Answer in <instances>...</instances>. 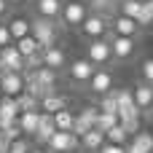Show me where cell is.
Instances as JSON below:
<instances>
[{"instance_id": "83f0119b", "label": "cell", "mask_w": 153, "mask_h": 153, "mask_svg": "<svg viewBox=\"0 0 153 153\" xmlns=\"http://www.w3.org/2000/svg\"><path fill=\"white\" fill-rule=\"evenodd\" d=\"M121 13L137 22L140 13H143V0H124V3H121Z\"/></svg>"}, {"instance_id": "d4e9b609", "label": "cell", "mask_w": 153, "mask_h": 153, "mask_svg": "<svg viewBox=\"0 0 153 153\" xmlns=\"http://www.w3.org/2000/svg\"><path fill=\"white\" fill-rule=\"evenodd\" d=\"M73 113L65 108V110H59V113H54L51 116V121H54V126H56V132H73Z\"/></svg>"}, {"instance_id": "d590c367", "label": "cell", "mask_w": 153, "mask_h": 153, "mask_svg": "<svg viewBox=\"0 0 153 153\" xmlns=\"http://www.w3.org/2000/svg\"><path fill=\"white\" fill-rule=\"evenodd\" d=\"M13 43V38H11V32H8V27L5 24H0V48H5V46H11Z\"/></svg>"}, {"instance_id": "8992f818", "label": "cell", "mask_w": 153, "mask_h": 153, "mask_svg": "<svg viewBox=\"0 0 153 153\" xmlns=\"http://www.w3.org/2000/svg\"><path fill=\"white\" fill-rule=\"evenodd\" d=\"M24 91V75L22 73H3L0 75V94L3 97H19Z\"/></svg>"}, {"instance_id": "d6a6232c", "label": "cell", "mask_w": 153, "mask_h": 153, "mask_svg": "<svg viewBox=\"0 0 153 153\" xmlns=\"http://www.w3.org/2000/svg\"><path fill=\"white\" fill-rule=\"evenodd\" d=\"M121 126H124V132L129 134V137H134L137 132H140V118H129V121H118Z\"/></svg>"}, {"instance_id": "ab89813d", "label": "cell", "mask_w": 153, "mask_h": 153, "mask_svg": "<svg viewBox=\"0 0 153 153\" xmlns=\"http://www.w3.org/2000/svg\"><path fill=\"white\" fill-rule=\"evenodd\" d=\"M30 153H48V151H43V148H30Z\"/></svg>"}, {"instance_id": "7402d4cb", "label": "cell", "mask_w": 153, "mask_h": 153, "mask_svg": "<svg viewBox=\"0 0 153 153\" xmlns=\"http://www.w3.org/2000/svg\"><path fill=\"white\" fill-rule=\"evenodd\" d=\"M32 78H35V83L38 86H43V89H51V86H56V73L54 70H48V67H38V70H32Z\"/></svg>"}, {"instance_id": "5b68a950", "label": "cell", "mask_w": 153, "mask_h": 153, "mask_svg": "<svg viewBox=\"0 0 153 153\" xmlns=\"http://www.w3.org/2000/svg\"><path fill=\"white\" fill-rule=\"evenodd\" d=\"M81 30L86 38L97 40V38H105L108 35V19L100 16V13H86V19L81 22Z\"/></svg>"}, {"instance_id": "60d3db41", "label": "cell", "mask_w": 153, "mask_h": 153, "mask_svg": "<svg viewBox=\"0 0 153 153\" xmlns=\"http://www.w3.org/2000/svg\"><path fill=\"white\" fill-rule=\"evenodd\" d=\"M5 3H13V5H16V3H24V0H5Z\"/></svg>"}, {"instance_id": "277c9868", "label": "cell", "mask_w": 153, "mask_h": 153, "mask_svg": "<svg viewBox=\"0 0 153 153\" xmlns=\"http://www.w3.org/2000/svg\"><path fill=\"white\" fill-rule=\"evenodd\" d=\"M24 70V56L16 51V46H5L0 48V75L3 73H22Z\"/></svg>"}, {"instance_id": "f1b7e54d", "label": "cell", "mask_w": 153, "mask_h": 153, "mask_svg": "<svg viewBox=\"0 0 153 153\" xmlns=\"http://www.w3.org/2000/svg\"><path fill=\"white\" fill-rule=\"evenodd\" d=\"M16 105H19V113H27V110H38V100H35L32 94H27V91H22V94L16 97Z\"/></svg>"}, {"instance_id": "8fae6325", "label": "cell", "mask_w": 153, "mask_h": 153, "mask_svg": "<svg viewBox=\"0 0 153 153\" xmlns=\"http://www.w3.org/2000/svg\"><path fill=\"white\" fill-rule=\"evenodd\" d=\"M137 32H140V24L134 19H129L124 13L113 16V35H118V38H134Z\"/></svg>"}, {"instance_id": "8d00e7d4", "label": "cell", "mask_w": 153, "mask_h": 153, "mask_svg": "<svg viewBox=\"0 0 153 153\" xmlns=\"http://www.w3.org/2000/svg\"><path fill=\"white\" fill-rule=\"evenodd\" d=\"M100 153H124V145H110V143H105V145L100 148Z\"/></svg>"}, {"instance_id": "d6986e66", "label": "cell", "mask_w": 153, "mask_h": 153, "mask_svg": "<svg viewBox=\"0 0 153 153\" xmlns=\"http://www.w3.org/2000/svg\"><path fill=\"white\" fill-rule=\"evenodd\" d=\"M35 8H38V16H43V19H59V13H62V0H38L35 3Z\"/></svg>"}, {"instance_id": "7a4b0ae2", "label": "cell", "mask_w": 153, "mask_h": 153, "mask_svg": "<svg viewBox=\"0 0 153 153\" xmlns=\"http://www.w3.org/2000/svg\"><path fill=\"white\" fill-rule=\"evenodd\" d=\"M86 13H89L86 3H81V0H67V3H62L59 19H62V24H67V27H81V22L86 19Z\"/></svg>"}, {"instance_id": "7bdbcfd3", "label": "cell", "mask_w": 153, "mask_h": 153, "mask_svg": "<svg viewBox=\"0 0 153 153\" xmlns=\"http://www.w3.org/2000/svg\"><path fill=\"white\" fill-rule=\"evenodd\" d=\"M151 116H153V105H151Z\"/></svg>"}, {"instance_id": "484cf974", "label": "cell", "mask_w": 153, "mask_h": 153, "mask_svg": "<svg viewBox=\"0 0 153 153\" xmlns=\"http://www.w3.org/2000/svg\"><path fill=\"white\" fill-rule=\"evenodd\" d=\"M105 143H110V145H126L129 143V134L124 132L121 124H116L110 132H105Z\"/></svg>"}, {"instance_id": "4fadbf2b", "label": "cell", "mask_w": 153, "mask_h": 153, "mask_svg": "<svg viewBox=\"0 0 153 153\" xmlns=\"http://www.w3.org/2000/svg\"><path fill=\"white\" fill-rule=\"evenodd\" d=\"M40 59H43V67H48V70H54V73H59V70L65 67V62H67V56H65V51H62L59 46L43 48V51H40Z\"/></svg>"}, {"instance_id": "4dcf8cb0", "label": "cell", "mask_w": 153, "mask_h": 153, "mask_svg": "<svg viewBox=\"0 0 153 153\" xmlns=\"http://www.w3.org/2000/svg\"><path fill=\"white\" fill-rule=\"evenodd\" d=\"M118 105H116V91L110 89L108 94H102V102H100V113H116Z\"/></svg>"}, {"instance_id": "4316f807", "label": "cell", "mask_w": 153, "mask_h": 153, "mask_svg": "<svg viewBox=\"0 0 153 153\" xmlns=\"http://www.w3.org/2000/svg\"><path fill=\"white\" fill-rule=\"evenodd\" d=\"M116 124H118V116H116V113H100L97 121H94V129H100V132L105 134V132H110Z\"/></svg>"}, {"instance_id": "6da1fadb", "label": "cell", "mask_w": 153, "mask_h": 153, "mask_svg": "<svg viewBox=\"0 0 153 153\" xmlns=\"http://www.w3.org/2000/svg\"><path fill=\"white\" fill-rule=\"evenodd\" d=\"M30 35L38 40L40 51L56 46V24H54V19H43V16H38L35 22H30Z\"/></svg>"}, {"instance_id": "44dd1931", "label": "cell", "mask_w": 153, "mask_h": 153, "mask_svg": "<svg viewBox=\"0 0 153 153\" xmlns=\"http://www.w3.org/2000/svg\"><path fill=\"white\" fill-rule=\"evenodd\" d=\"M5 27H8V32H11V38H13V40H19V38H27V35H30V22H27L24 16H13Z\"/></svg>"}, {"instance_id": "cb8c5ba5", "label": "cell", "mask_w": 153, "mask_h": 153, "mask_svg": "<svg viewBox=\"0 0 153 153\" xmlns=\"http://www.w3.org/2000/svg\"><path fill=\"white\" fill-rule=\"evenodd\" d=\"M13 46H16V51H19L22 56H32V54H40V46H38V40H35L32 35L13 40Z\"/></svg>"}, {"instance_id": "f35d334b", "label": "cell", "mask_w": 153, "mask_h": 153, "mask_svg": "<svg viewBox=\"0 0 153 153\" xmlns=\"http://www.w3.org/2000/svg\"><path fill=\"white\" fill-rule=\"evenodd\" d=\"M5 11H8V3H5V0H0V16H5Z\"/></svg>"}, {"instance_id": "74e56055", "label": "cell", "mask_w": 153, "mask_h": 153, "mask_svg": "<svg viewBox=\"0 0 153 153\" xmlns=\"http://www.w3.org/2000/svg\"><path fill=\"white\" fill-rule=\"evenodd\" d=\"M143 8H145V11L153 16V0H143Z\"/></svg>"}, {"instance_id": "ba28073f", "label": "cell", "mask_w": 153, "mask_h": 153, "mask_svg": "<svg viewBox=\"0 0 153 153\" xmlns=\"http://www.w3.org/2000/svg\"><path fill=\"white\" fill-rule=\"evenodd\" d=\"M19 118V105L16 97H0V129H8Z\"/></svg>"}, {"instance_id": "3957f363", "label": "cell", "mask_w": 153, "mask_h": 153, "mask_svg": "<svg viewBox=\"0 0 153 153\" xmlns=\"http://www.w3.org/2000/svg\"><path fill=\"white\" fill-rule=\"evenodd\" d=\"M46 145L51 153H73L81 148V137H75L73 132H54Z\"/></svg>"}, {"instance_id": "9a60e30c", "label": "cell", "mask_w": 153, "mask_h": 153, "mask_svg": "<svg viewBox=\"0 0 153 153\" xmlns=\"http://www.w3.org/2000/svg\"><path fill=\"white\" fill-rule=\"evenodd\" d=\"M91 75H94V65H91L89 59H75V62L70 65V78H73L75 83H89Z\"/></svg>"}, {"instance_id": "30bf717a", "label": "cell", "mask_w": 153, "mask_h": 153, "mask_svg": "<svg viewBox=\"0 0 153 153\" xmlns=\"http://www.w3.org/2000/svg\"><path fill=\"white\" fill-rule=\"evenodd\" d=\"M113 56H110V43L105 40V38H97V40H91L89 43V62L91 65H105V62H110Z\"/></svg>"}, {"instance_id": "e575fe53", "label": "cell", "mask_w": 153, "mask_h": 153, "mask_svg": "<svg viewBox=\"0 0 153 153\" xmlns=\"http://www.w3.org/2000/svg\"><path fill=\"white\" fill-rule=\"evenodd\" d=\"M143 78H145V83H153V59L143 62Z\"/></svg>"}, {"instance_id": "603a6c76", "label": "cell", "mask_w": 153, "mask_h": 153, "mask_svg": "<svg viewBox=\"0 0 153 153\" xmlns=\"http://www.w3.org/2000/svg\"><path fill=\"white\" fill-rule=\"evenodd\" d=\"M129 145H134L140 153H153V134L140 129L134 137H129Z\"/></svg>"}, {"instance_id": "52a82bcc", "label": "cell", "mask_w": 153, "mask_h": 153, "mask_svg": "<svg viewBox=\"0 0 153 153\" xmlns=\"http://www.w3.org/2000/svg\"><path fill=\"white\" fill-rule=\"evenodd\" d=\"M97 116H100V108H83V110L73 118V134L81 137V134H86L89 129H94Z\"/></svg>"}, {"instance_id": "9c48e42d", "label": "cell", "mask_w": 153, "mask_h": 153, "mask_svg": "<svg viewBox=\"0 0 153 153\" xmlns=\"http://www.w3.org/2000/svg\"><path fill=\"white\" fill-rule=\"evenodd\" d=\"M132 100H134V105H137L140 113H143V110H151V105H153V83L140 81V83L132 89Z\"/></svg>"}, {"instance_id": "b9f144b4", "label": "cell", "mask_w": 153, "mask_h": 153, "mask_svg": "<svg viewBox=\"0 0 153 153\" xmlns=\"http://www.w3.org/2000/svg\"><path fill=\"white\" fill-rule=\"evenodd\" d=\"M73 153H89V151H83V148H78V151H73Z\"/></svg>"}, {"instance_id": "7c38bea8", "label": "cell", "mask_w": 153, "mask_h": 153, "mask_svg": "<svg viewBox=\"0 0 153 153\" xmlns=\"http://www.w3.org/2000/svg\"><path fill=\"white\" fill-rule=\"evenodd\" d=\"M108 43H110V56L113 59H129L134 54V38H118V35H113V40H108Z\"/></svg>"}, {"instance_id": "ac0fdd59", "label": "cell", "mask_w": 153, "mask_h": 153, "mask_svg": "<svg viewBox=\"0 0 153 153\" xmlns=\"http://www.w3.org/2000/svg\"><path fill=\"white\" fill-rule=\"evenodd\" d=\"M56 132V126H54V121H51V116H46V113H40V124H38V129H35V143L38 145H46L48 140H51V134Z\"/></svg>"}, {"instance_id": "f546056e", "label": "cell", "mask_w": 153, "mask_h": 153, "mask_svg": "<svg viewBox=\"0 0 153 153\" xmlns=\"http://www.w3.org/2000/svg\"><path fill=\"white\" fill-rule=\"evenodd\" d=\"M113 8H116L113 0H91V13H100L105 19H108V13H113Z\"/></svg>"}, {"instance_id": "5bb4252c", "label": "cell", "mask_w": 153, "mask_h": 153, "mask_svg": "<svg viewBox=\"0 0 153 153\" xmlns=\"http://www.w3.org/2000/svg\"><path fill=\"white\" fill-rule=\"evenodd\" d=\"M89 89L94 91V94H108L110 89H113V75L108 73V70H94V75L89 78Z\"/></svg>"}, {"instance_id": "836d02e7", "label": "cell", "mask_w": 153, "mask_h": 153, "mask_svg": "<svg viewBox=\"0 0 153 153\" xmlns=\"http://www.w3.org/2000/svg\"><path fill=\"white\" fill-rule=\"evenodd\" d=\"M8 153H30V145H27V140H13L11 143V148H8Z\"/></svg>"}, {"instance_id": "ffe728a7", "label": "cell", "mask_w": 153, "mask_h": 153, "mask_svg": "<svg viewBox=\"0 0 153 153\" xmlns=\"http://www.w3.org/2000/svg\"><path fill=\"white\" fill-rule=\"evenodd\" d=\"M102 145H105V134H102L100 129H89L86 134H81V148H83V151L94 153V151H100Z\"/></svg>"}, {"instance_id": "ee69618b", "label": "cell", "mask_w": 153, "mask_h": 153, "mask_svg": "<svg viewBox=\"0 0 153 153\" xmlns=\"http://www.w3.org/2000/svg\"><path fill=\"white\" fill-rule=\"evenodd\" d=\"M0 97H3V94H0Z\"/></svg>"}, {"instance_id": "e0dca14e", "label": "cell", "mask_w": 153, "mask_h": 153, "mask_svg": "<svg viewBox=\"0 0 153 153\" xmlns=\"http://www.w3.org/2000/svg\"><path fill=\"white\" fill-rule=\"evenodd\" d=\"M16 124H19V129H22V134H35V129H38V124H40V110H27V113H19V118H16Z\"/></svg>"}, {"instance_id": "2e32d148", "label": "cell", "mask_w": 153, "mask_h": 153, "mask_svg": "<svg viewBox=\"0 0 153 153\" xmlns=\"http://www.w3.org/2000/svg\"><path fill=\"white\" fill-rule=\"evenodd\" d=\"M67 108V97H62V94H48V97H43L40 102H38V110L40 113H46V116H54V113H59V110H65Z\"/></svg>"}, {"instance_id": "1f68e13d", "label": "cell", "mask_w": 153, "mask_h": 153, "mask_svg": "<svg viewBox=\"0 0 153 153\" xmlns=\"http://www.w3.org/2000/svg\"><path fill=\"white\" fill-rule=\"evenodd\" d=\"M40 65H43V59H40V54H32V56H24V70H27V73H32V70H38ZM24 70H22V73H24Z\"/></svg>"}]
</instances>
